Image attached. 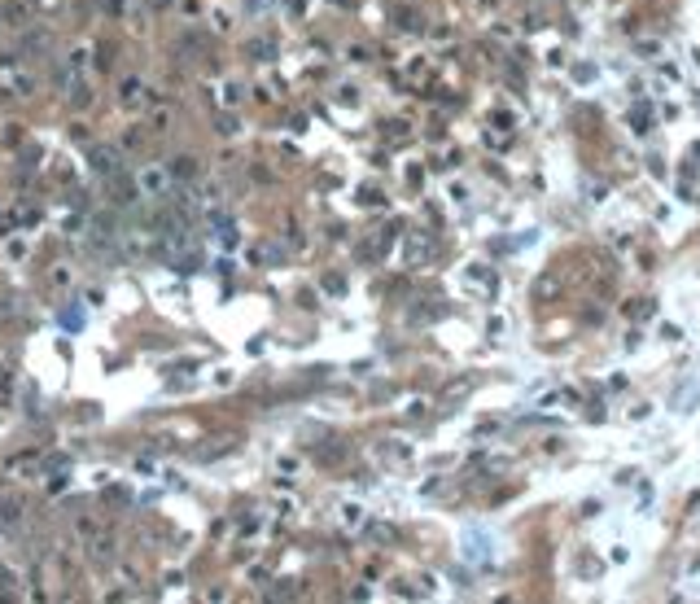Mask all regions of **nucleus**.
I'll return each instance as SVG.
<instances>
[{
  "label": "nucleus",
  "mask_w": 700,
  "mask_h": 604,
  "mask_svg": "<svg viewBox=\"0 0 700 604\" xmlns=\"http://www.w3.org/2000/svg\"><path fill=\"white\" fill-rule=\"evenodd\" d=\"M92 171H97L101 180L118 175V171H123V167H118V153H114V149H92Z\"/></svg>",
  "instance_id": "obj_1"
},
{
  "label": "nucleus",
  "mask_w": 700,
  "mask_h": 604,
  "mask_svg": "<svg viewBox=\"0 0 700 604\" xmlns=\"http://www.w3.org/2000/svg\"><path fill=\"white\" fill-rule=\"evenodd\" d=\"M394 18L403 22V31H416V14H411L407 5H398V9H394Z\"/></svg>",
  "instance_id": "obj_3"
},
{
  "label": "nucleus",
  "mask_w": 700,
  "mask_h": 604,
  "mask_svg": "<svg viewBox=\"0 0 700 604\" xmlns=\"http://www.w3.org/2000/svg\"><path fill=\"white\" fill-rule=\"evenodd\" d=\"M171 175H175V180H193V175H197V162H193V158H175V162H171Z\"/></svg>",
  "instance_id": "obj_2"
},
{
  "label": "nucleus",
  "mask_w": 700,
  "mask_h": 604,
  "mask_svg": "<svg viewBox=\"0 0 700 604\" xmlns=\"http://www.w3.org/2000/svg\"><path fill=\"white\" fill-rule=\"evenodd\" d=\"M547 293H556V280H552V276L539 280V298H547Z\"/></svg>",
  "instance_id": "obj_5"
},
{
  "label": "nucleus",
  "mask_w": 700,
  "mask_h": 604,
  "mask_svg": "<svg viewBox=\"0 0 700 604\" xmlns=\"http://www.w3.org/2000/svg\"><path fill=\"white\" fill-rule=\"evenodd\" d=\"M145 188H153V193H158V188H162V175H158V171H149V175H145Z\"/></svg>",
  "instance_id": "obj_4"
}]
</instances>
